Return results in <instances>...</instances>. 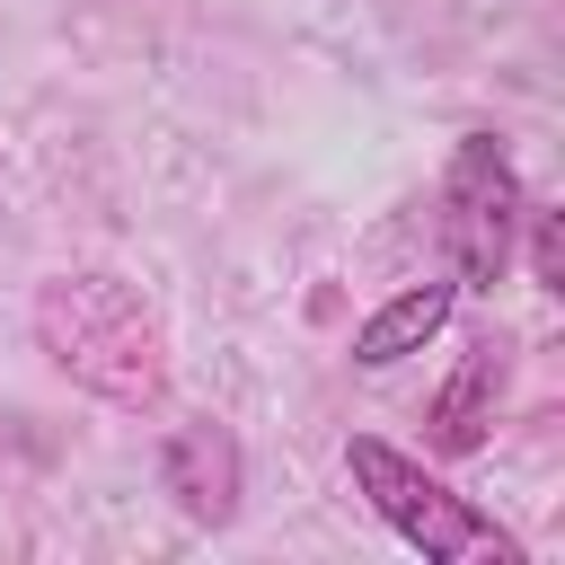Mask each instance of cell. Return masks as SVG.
I'll return each mask as SVG.
<instances>
[{"label": "cell", "mask_w": 565, "mask_h": 565, "mask_svg": "<svg viewBox=\"0 0 565 565\" xmlns=\"http://www.w3.org/2000/svg\"><path fill=\"white\" fill-rule=\"evenodd\" d=\"M44 362L115 415H150L168 397V327L124 274H53L35 282Z\"/></svg>", "instance_id": "obj_1"}, {"label": "cell", "mask_w": 565, "mask_h": 565, "mask_svg": "<svg viewBox=\"0 0 565 565\" xmlns=\"http://www.w3.org/2000/svg\"><path fill=\"white\" fill-rule=\"evenodd\" d=\"M344 477H353V494H362V503H371L424 565H477V556L512 565V556H521L468 494H450L424 459H406V450L380 441V433H353V441H344Z\"/></svg>", "instance_id": "obj_2"}, {"label": "cell", "mask_w": 565, "mask_h": 565, "mask_svg": "<svg viewBox=\"0 0 565 565\" xmlns=\"http://www.w3.org/2000/svg\"><path fill=\"white\" fill-rule=\"evenodd\" d=\"M521 212H530V194H521L512 150L494 132H459V150L441 168V247H450V282L459 291L503 282L512 238H521Z\"/></svg>", "instance_id": "obj_3"}, {"label": "cell", "mask_w": 565, "mask_h": 565, "mask_svg": "<svg viewBox=\"0 0 565 565\" xmlns=\"http://www.w3.org/2000/svg\"><path fill=\"white\" fill-rule=\"evenodd\" d=\"M159 494L194 521V530H230L238 521V494H247V459H238V433L194 415L159 441Z\"/></svg>", "instance_id": "obj_4"}, {"label": "cell", "mask_w": 565, "mask_h": 565, "mask_svg": "<svg viewBox=\"0 0 565 565\" xmlns=\"http://www.w3.org/2000/svg\"><path fill=\"white\" fill-rule=\"evenodd\" d=\"M450 309H459V282H406V291H388V300L353 327V362H362V371H388V362L424 353V344L450 327Z\"/></svg>", "instance_id": "obj_5"}, {"label": "cell", "mask_w": 565, "mask_h": 565, "mask_svg": "<svg viewBox=\"0 0 565 565\" xmlns=\"http://www.w3.org/2000/svg\"><path fill=\"white\" fill-rule=\"evenodd\" d=\"M494 397H503V344L494 335H477L468 353H459V371L441 380V397H433V450H450V459H468L477 441H486V424H494Z\"/></svg>", "instance_id": "obj_6"}, {"label": "cell", "mask_w": 565, "mask_h": 565, "mask_svg": "<svg viewBox=\"0 0 565 565\" xmlns=\"http://www.w3.org/2000/svg\"><path fill=\"white\" fill-rule=\"evenodd\" d=\"M521 221H530V274H539V291H565V221L539 212V203Z\"/></svg>", "instance_id": "obj_7"}]
</instances>
